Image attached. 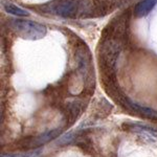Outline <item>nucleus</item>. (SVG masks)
Listing matches in <instances>:
<instances>
[{
  "instance_id": "f257e3e1",
  "label": "nucleus",
  "mask_w": 157,
  "mask_h": 157,
  "mask_svg": "<svg viewBox=\"0 0 157 157\" xmlns=\"http://www.w3.org/2000/svg\"><path fill=\"white\" fill-rule=\"evenodd\" d=\"M124 43L125 40H121L120 38L102 35V39L98 48V59L104 86L116 83L115 65L118 56L123 49Z\"/></svg>"
},
{
  "instance_id": "f03ea898",
  "label": "nucleus",
  "mask_w": 157,
  "mask_h": 157,
  "mask_svg": "<svg viewBox=\"0 0 157 157\" xmlns=\"http://www.w3.org/2000/svg\"><path fill=\"white\" fill-rule=\"evenodd\" d=\"M75 61H77L78 73L82 78L85 85V89H93L94 87V73L92 68L91 55L87 45H78L75 52Z\"/></svg>"
},
{
  "instance_id": "7ed1b4c3",
  "label": "nucleus",
  "mask_w": 157,
  "mask_h": 157,
  "mask_svg": "<svg viewBox=\"0 0 157 157\" xmlns=\"http://www.w3.org/2000/svg\"><path fill=\"white\" fill-rule=\"evenodd\" d=\"M9 26L13 32L27 40H39L46 35V27L44 25L29 20L12 19L9 22Z\"/></svg>"
},
{
  "instance_id": "20e7f679",
  "label": "nucleus",
  "mask_w": 157,
  "mask_h": 157,
  "mask_svg": "<svg viewBox=\"0 0 157 157\" xmlns=\"http://www.w3.org/2000/svg\"><path fill=\"white\" fill-rule=\"evenodd\" d=\"M113 100L115 101V103L120 104V105L124 109H126L127 111L134 114H137L144 118H148V120H153L157 121V111L153 110V109L145 107V106L138 105V104L134 103L132 100H130L123 91L118 92L116 94V97L113 98Z\"/></svg>"
},
{
  "instance_id": "39448f33",
  "label": "nucleus",
  "mask_w": 157,
  "mask_h": 157,
  "mask_svg": "<svg viewBox=\"0 0 157 157\" xmlns=\"http://www.w3.org/2000/svg\"><path fill=\"white\" fill-rule=\"evenodd\" d=\"M80 3L78 0H60L45 6V11L62 17H75L78 12Z\"/></svg>"
},
{
  "instance_id": "423d86ee",
  "label": "nucleus",
  "mask_w": 157,
  "mask_h": 157,
  "mask_svg": "<svg viewBox=\"0 0 157 157\" xmlns=\"http://www.w3.org/2000/svg\"><path fill=\"white\" fill-rule=\"evenodd\" d=\"M62 132V128H57L49 130L45 133L39 134L34 137H27L22 139V141L20 143L21 148L23 149H35V148H40L43 145H46L47 143L52 141V139L57 138Z\"/></svg>"
},
{
  "instance_id": "0eeeda50",
  "label": "nucleus",
  "mask_w": 157,
  "mask_h": 157,
  "mask_svg": "<svg viewBox=\"0 0 157 157\" xmlns=\"http://www.w3.org/2000/svg\"><path fill=\"white\" fill-rule=\"evenodd\" d=\"M86 107V102L81 98L72 100L70 102L63 105V112H64V117L66 118L68 124L75 123V120L81 115L83 110Z\"/></svg>"
},
{
  "instance_id": "6e6552de",
  "label": "nucleus",
  "mask_w": 157,
  "mask_h": 157,
  "mask_svg": "<svg viewBox=\"0 0 157 157\" xmlns=\"http://www.w3.org/2000/svg\"><path fill=\"white\" fill-rule=\"evenodd\" d=\"M156 3H157V0H141L140 2H138L136 4L135 9H134L135 16L139 17V18L147 16L154 9Z\"/></svg>"
},
{
  "instance_id": "1a4fd4ad",
  "label": "nucleus",
  "mask_w": 157,
  "mask_h": 157,
  "mask_svg": "<svg viewBox=\"0 0 157 157\" xmlns=\"http://www.w3.org/2000/svg\"><path fill=\"white\" fill-rule=\"evenodd\" d=\"M4 10H6V12L9 13V14L15 15V16H18V17H26L29 15L27 11L21 9V7L16 6L13 3H6L4 4Z\"/></svg>"
},
{
  "instance_id": "9d476101",
  "label": "nucleus",
  "mask_w": 157,
  "mask_h": 157,
  "mask_svg": "<svg viewBox=\"0 0 157 157\" xmlns=\"http://www.w3.org/2000/svg\"><path fill=\"white\" fill-rule=\"evenodd\" d=\"M34 152H27V153H16V154H2L1 157H32Z\"/></svg>"
}]
</instances>
